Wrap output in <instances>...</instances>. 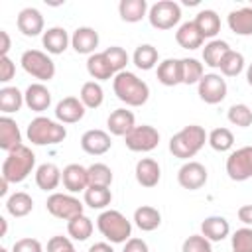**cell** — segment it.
Returning <instances> with one entry per match:
<instances>
[{"instance_id": "cell-1", "label": "cell", "mask_w": 252, "mask_h": 252, "mask_svg": "<svg viewBox=\"0 0 252 252\" xmlns=\"http://www.w3.org/2000/svg\"><path fill=\"white\" fill-rule=\"evenodd\" d=\"M112 89L118 100L128 106H142L150 98V87L130 71H120L112 79Z\"/></svg>"}, {"instance_id": "cell-2", "label": "cell", "mask_w": 252, "mask_h": 252, "mask_svg": "<svg viewBox=\"0 0 252 252\" xmlns=\"http://www.w3.org/2000/svg\"><path fill=\"white\" fill-rule=\"evenodd\" d=\"M207 132L203 126L199 124H189L185 128H181L177 134L171 136L169 140V152L179 158V159H189L193 158L207 142Z\"/></svg>"}, {"instance_id": "cell-3", "label": "cell", "mask_w": 252, "mask_h": 252, "mask_svg": "<svg viewBox=\"0 0 252 252\" xmlns=\"http://www.w3.org/2000/svg\"><path fill=\"white\" fill-rule=\"evenodd\" d=\"M35 165V154L28 146H20L12 152H8L4 163H2V179L8 183H22Z\"/></svg>"}, {"instance_id": "cell-4", "label": "cell", "mask_w": 252, "mask_h": 252, "mask_svg": "<svg viewBox=\"0 0 252 252\" xmlns=\"http://www.w3.org/2000/svg\"><path fill=\"white\" fill-rule=\"evenodd\" d=\"M28 140L33 146H55L61 144L67 138V130L63 124L45 118V116H37L28 124Z\"/></svg>"}, {"instance_id": "cell-5", "label": "cell", "mask_w": 252, "mask_h": 252, "mask_svg": "<svg viewBox=\"0 0 252 252\" xmlns=\"http://www.w3.org/2000/svg\"><path fill=\"white\" fill-rule=\"evenodd\" d=\"M96 226H98L100 234L106 240L114 242V244L126 242L132 236V224H130V220L120 211H114V209L102 211L98 215V219H96Z\"/></svg>"}, {"instance_id": "cell-6", "label": "cell", "mask_w": 252, "mask_h": 252, "mask_svg": "<svg viewBox=\"0 0 252 252\" xmlns=\"http://www.w3.org/2000/svg\"><path fill=\"white\" fill-rule=\"evenodd\" d=\"M24 71L39 81H51L55 75V63L51 61V57L39 49H28L22 53L20 59Z\"/></svg>"}, {"instance_id": "cell-7", "label": "cell", "mask_w": 252, "mask_h": 252, "mask_svg": "<svg viewBox=\"0 0 252 252\" xmlns=\"http://www.w3.org/2000/svg\"><path fill=\"white\" fill-rule=\"evenodd\" d=\"M148 20L156 30H171L181 20V6L173 0H159L150 6Z\"/></svg>"}, {"instance_id": "cell-8", "label": "cell", "mask_w": 252, "mask_h": 252, "mask_svg": "<svg viewBox=\"0 0 252 252\" xmlns=\"http://www.w3.org/2000/svg\"><path fill=\"white\" fill-rule=\"evenodd\" d=\"M124 144L130 152H152L159 144V132L150 124L134 126L124 136Z\"/></svg>"}, {"instance_id": "cell-9", "label": "cell", "mask_w": 252, "mask_h": 252, "mask_svg": "<svg viewBox=\"0 0 252 252\" xmlns=\"http://www.w3.org/2000/svg\"><path fill=\"white\" fill-rule=\"evenodd\" d=\"M45 207H47L49 215L63 219V220H71L73 217L83 215V203L77 197L67 195V193H51L47 197Z\"/></svg>"}, {"instance_id": "cell-10", "label": "cell", "mask_w": 252, "mask_h": 252, "mask_svg": "<svg viewBox=\"0 0 252 252\" xmlns=\"http://www.w3.org/2000/svg\"><path fill=\"white\" fill-rule=\"evenodd\" d=\"M226 173L232 181H246L252 177V146L238 148L226 158Z\"/></svg>"}, {"instance_id": "cell-11", "label": "cell", "mask_w": 252, "mask_h": 252, "mask_svg": "<svg viewBox=\"0 0 252 252\" xmlns=\"http://www.w3.org/2000/svg\"><path fill=\"white\" fill-rule=\"evenodd\" d=\"M199 96L207 104H219L226 96V81L217 73H207L199 81Z\"/></svg>"}, {"instance_id": "cell-12", "label": "cell", "mask_w": 252, "mask_h": 252, "mask_svg": "<svg viewBox=\"0 0 252 252\" xmlns=\"http://www.w3.org/2000/svg\"><path fill=\"white\" fill-rule=\"evenodd\" d=\"M207 167L199 161H185L177 171V181L183 189L197 191L207 183Z\"/></svg>"}, {"instance_id": "cell-13", "label": "cell", "mask_w": 252, "mask_h": 252, "mask_svg": "<svg viewBox=\"0 0 252 252\" xmlns=\"http://www.w3.org/2000/svg\"><path fill=\"white\" fill-rule=\"evenodd\" d=\"M85 116V104L77 96H65L55 106V118L63 124H75Z\"/></svg>"}, {"instance_id": "cell-14", "label": "cell", "mask_w": 252, "mask_h": 252, "mask_svg": "<svg viewBox=\"0 0 252 252\" xmlns=\"http://www.w3.org/2000/svg\"><path fill=\"white\" fill-rule=\"evenodd\" d=\"M112 140L104 130H87L81 136V148L89 156H102L110 150Z\"/></svg>"}, {"instance_id": "cell-15", "label": "cell", "mask_w": 252, "mask_h": 252, "mask_svg": "<svg viewBox=\"0 0 252 252\" xmlns=\"http://www.w3.org/2000/svg\"><path fill=\"white\" fill-rule=\"evenodd\" d=\"M61 181L69 193L85 191L89 187V169L81 163H69L61 173Z\"/></svg>"}, {"instance_id": "cell-16", "label": "cell", "mask_w": 252, "mask_h": 252, "mask_svg": "<svg viewBox=\"0 0 252 252\" xmlns=\"http://www.w3.org/2000/svg\"><path fill=\"white\" fill-rule=\"evenodd\" d=\"M16 24H18V30L28 37H35L43 32V16L37 8H24L18 14Z\"/></svg>"}, {"instance_id": "cell-17", "label": "cell", "mask_w": 252, "mask_h": 252, "mask_svg": "<svg viewBox=\"0 0 252 252\" xmlns=\"http://www.w3.org/2000/svg\"><path fill=\"white\" fill-rule=\"evenodd\" d=\"M24 102L28 104L30 110H33V112H43V110H47L49 104H51V93H49V89H47L43 83H32V85L26 89Z\"/></svg>"}, {"instance_id": "cell-18", "label": "cell", "mask_w": 252, "mask_h": 252, "mask_svg": "<svg viewBox=\"0 0 252 252\" xmlns=\"http://www.w3.org/2000/svg\"><path fill=\"white\" fill-rule=\"evenodd\" d=\"M71 45L77 53H83V55H93L94 49L98 47V33L89 28V26H83V28H77L71 35Z\"/></svg>"}, {"instance_id": "cell-19", "label": "cell", "mask_w": 252, "mask_h": 252, "mask_svg": "<svg viewBox=\"0 0 252 252\" xmlns=\"http://www.w3.org/2000/svg\"><path fill=\"white\" fill-rule=\"evenodd\" d=\"M159 177H161V169H159V163L152 158H142L138 163H136V181L142 185V187H156L159 183Z\"/></svg>"}, {"instance_id": "cell-20", "label": "cell", "mask_w": 252, "mask_h": 252, "mask_svg": "<svg viewBox=\"0 0 252 252\" xmlns=\"http://www.w3.org/2000/svg\"><path fill=\"white\" fill-rule=\"evenodd\" d=\"M230 232V224L224 217H219V215H213V217H207L203 222H201V234L209 240V242H220L228 236Z\"/></svg>"}, {"instance_id": "cell-21", "label": "cell", "mask_w": 252, "mask_h": 252, "mask_svg": "<svg viewBox=\"0 0 252 252\" xmlns=\"http://www.w3.org/2000/svg\"><path fill=\"white\" fill-rule=\"evenodd\" d=\"M20 146L24 144H22V134H20L16 120H12L10 116H2L0 118V148L4 152H12Z\"/></svg>"}, {"instance_id": "cell-22", "label": "cell", "mask_w": 252, "mask_h": 252, "mask_svg": "<svg viewBox=\"0 0 252 252\" xmlns=\"http://www.w3.org/2000/svg\"><path fill=\"white\" fill-rule=\"evenodd\" d=\"M134 122H136V118H134V114L130 110L116 108V110L110 112V116L106 120V126H108L110 134H114V136H126L136 126Z\"/></svg>"}, {"instance_id": "cell-23", "label": "cell", "mask_w": 252, "mask_h": 252, "mask_svg": "<svg viewBox=\"0 0 252 252\" xmlns=\"http://www.w3.org/2000/svg\"><path fill=\"white\" fill-rule=\"evenodd\" d=\"M41 41H43V47L47 49V53L59 55V53H63V51L67 49L71 37H69V33H67L65 28L55 26V28H49L47 32H43Z\"/></svg>"}, {"instance_id": "cell-24", "label": "cell", "mask_w": 252, "mask_h": 252, "mask_svg": "<svg viewBox=\"0 0 252 252\" xmlns=\"http://www.w3.org/2000/svg\"><path fill=\"white\" fill-rule=\"evenodd\" d=\"M61 169L55 163H41L35 169V183L41 191H53L61 183Z\"/></svg>"}, {"instance_id": "cell-25", "label": "cell", "mask_w": 252, "mask_h": 252, "mask_svg": "<svg viewBox=\"0 0 252 252\" xmlns=\"http://www.w3.org/2000/svg\"><path fill=\"white\" fill-rule=\"evenodd\" d=\"M175 41L183 47V49H197L203 45L205 37L201 35V32L197 30L195 22H185L179 26V30L175 32Z\"/></svg>"}, {"instance_id": "cell-26", "label": "cell", "mask_w": 252, "mask_h": 252, "mask_svg": "<svg viewBox=\"0 0 252 252\" xmlns=\"http://www.w3.org/2000/svg\"><path fill=\"white\" fill-rule=\"evenodd\" d=\"M134 222L140 230L144 232H152L156 230L159 224H161V215L156 207H150V205H142L134 211Z\"/></svg>"}, {"instance_id": "cell-27", "label": "cell", "mask_w": 252, "mask_h": 252, "mask_svg": "<svg viewBox=\"0 0 252 252\" xmlns=\"http://www.w3.org/2000/svg\"><path fill=\"white\" fill-rule=\"evenodd\" d=\"M228 28L236 35H252V8L244 6L228 14Z\"/></svg>"}, {"instance_id": "cell-28", "label": "cell", "mask_w": 252, "mask_h": 252, "mask_svg": "<svg viewBox=\"0 0 252 252\" xmlns=\"http://www.w3.org/2000/svg\"><path fill=\"white\" fill-rule=\"evenodd\" d=\"M158 81L165 87L181 83V59H163L158 65Z\"/></svg>"}, {"instance_id": "cell-29", "label": "cell", "mask_w": 252, "mask_h": 252, "mask_svg": "<svg viewBox=\"0 0 252 252\" xmlns=\"http://www.w3.org/2000/svg\"><path fill=\"white\" fill-rule=\"evenodd\" d=\"M193 22L203 37H215L220 32V18L215 10H201Z\"/></svg>"}, {"instance_id": "cell-30", "label": "cell", "mask_w": 252, "mask_h": 252, "mask_svg": "<svg viewBox=\"0 0 252 252\" xmlns=\"http://www.w3.org/2000/svg\"><path fill=\"white\" fill-rule=\"evenodd\" d=\"M228 51H230V45H228L224 39H211V41L203 47V61H205V65H209V67L219 69L222 57H224Z\"/></svg>"}, {"instance_id": "cell-31", "label": "cell", "mask_w": 252, "mask_h": 252, "mask_svg": "<svg viewBox=\"0 0 252 252\" xmlns=\"http://www.w3.org/2000/svg\"><path fill=\"white\" fill-rule=\"evenodd\" d=\"M87 71L96 81H108V79H112L116 75L112 71L110 63L106 61L104 53H93V55H89V59H87Z\"/></svg>"}, {"instance_id": "cell-32", "label": "cell", "mask_w": 252, "mask_h": 252, "mask_svg": "<svg viewBox=\"0 0 252 252\" xmlns=\"http://www.w3.org/2000/svg\"><path fill=\"white\" fill-rule=\"evenodd\" d=\"M118 12H120V18L124 22H130V24H136L140 22L148 10V2L146 0H120L118 4Z\"/></svg>"}, {"instance_id": "cell-33", "label": "cell", "mask_w": 252, "mask_h": 252, "mask_svg": "<svg viewBox=\"0 0 252 252\" xmlns=\"http://www.w3.org/2000/svg\"><path fill=\"white\" fill-rule=\"evenodd\" d=\"M32 209H33V199L24 191H18V193L10 195L8 201H6V211L16 219H22V217L30 215Z\"/></svg>"}, {"instance_id": "cell-34", "label": "cell", "mask_w": 252, "mask_h": 252, "mask_svg": "<svg viewBox=\"0 0 252 252\" xmlns=\"http://www.w3.org/2000/svg\"><path fill=\"white\" fill-rule=\"evenodd\" d=\"M79 98L85 104V108H98L102 104V100H104V91L96 81H87L81 87Z\"/></svg>"}, {"instance_id": "cell-35", "label": "cell", "mask_w": 252, "mask_h": 252, "mask_svg": "<svg viewBox=\"0 0 252 252\" xmlns=\"http://www.w3.org/2000/svg\"><path fill=\"white\" fill-rule=\"evenodd\" d=\"M112 201V191L108 187H98V185H89L85 189V203L91 209H104Z\"/></svg>"}, {"instance_id": "cell-36", "label": "cell", "mask_w": 252, "mask_h": 252, "mask_svg": "<svg viewBox=\"0 0 252 252\" xmlns=\"http://www.w3.org/2000/svg\"><path fill=\"white\" fill-rule=\"evenodd\" d=\"M67 232L71 238L83 242L93 234V220L87 215H77L71 220H67Z\"/></svg>"}, {"instance_id": "cell-37", "label": "cell", "mask_w": 252, "mask_h": 252, "mask_svg": "<svg viewBox=\"0 0 252 252\" xmlns=\"http://www.w3.org/2000/svg\"><path fill=\"white\" fill-rule=\"evenodd\" d=\"M24 104V94L16 87H4L0 89V110L4 114L18 112Z\"/></svg>"}, {"instance_id": "cell-38", "label": "cell", "mask_w": 252, "mask_h": 252, "mask_svg": "<svg viewBox=\"0 0 252 252\" xmlns=\"http://www.w3.org/2000/svg\"><path fill=\"white\" fill-rule=\"evenodd\" d=\"M134 65L142 71H150L156 63H158V49L150 43H144V45H138L136 51H134Z\"/></svg>"}, {"instance_id": "cell-39", "label": "cell", "mask_w": 252, "mask_h": 252, "mask_svg": "<svg viewBox=\"0 0 252 252\" xmlns=\"http://www.w3.org/2000/svg\"><path fill=\"white\" fill-rule=\"evenodd\" d=\"M203 63H199L193 57H185L181 59V83L183 85H199V81L203 79Z\"/></svg>"}, {"instance_id": "cell-40", "label": "cell", "mask_w": 252, "mask_h": 252, "mask_svg": "<svg viewBox=\"0 0 252 252\" xmlns=\"http://www.w3.org/2000/svg\"><path fill=\"white\" fill-rule=\"evenodd\" d=\"M219 69H220V73H222L224 77H236V75H240L242 69H244V55L230 49V51L222 57Z\"/></svg>"}, {"instance_id": "cell-41", "label": "cell", "mask_w": 252, "mask_h": 252, "mask_svg": "<svg viewBox=\"0 0 252 252\" xmlns=\"http://www.w3.org/2000/svg\"><path fill=\"white\" fill-rule=\"evenodd\" d=\"M207 142L217 152H228L232 148V144H234V136H232V132L228 128H215V130H211Z\"/></svg>"}, {"instance_id": "cell-42", "label": "cell", "mask_w": 252, "mask_h": 252, "mask_svg": "<svg viewBox=\"0 0 252 252\" xmlns=\"http://www.w3.org/2000/svg\"><path fill=\"white\" fill-rule=\"evenodd\" d=\"M87 169H89V185L110 187V183H112V169L106 163H93Z\"/></svg>"}, {"instance_id": "cell-43", "label": "cell", "mask_w": 252, "mask_h": 252, "mask_svg": "<svg viewBox=\"0 0 252 252\" xmlns=\"http://www.w3.org/2000/svg\"><path fill=\"white\" fill-rule=\"evenodd\" d=\"M102 53H104V57H106V61L110 63V67H112L114 73L124 71V67L128 65V53H126V49H122V47H118V45H110V47H106Z\"/></svg>"}, {"instance_id": "cell-44", "label": "cell", "mask_w": 252, "mask_h": 252, "mask_svg": "<svg viewBox=\"0 0 252 252\" xmlns=\"http://www.w3.org/2000/svg\"><path fill=\"white\" fill-rule=\"evenodd\" d=\"M226 116L234 126H240V128H248L252 124V110L246 104H232Z\"/></svg>"}, {"instance_id": "cell-45", "label": "cell", "mask_w": 252, "mask_h": 252, "mask_svg": "<svg viewBox=\"0 0 252 252\" xmlns=\"http://www.w3.org/2000/svg\"><path fill=\"white\" fill-rule=\"evenodd\" d=\"M232 250L234 252H252V228L244 226L232 234Z\"/></svg>"}, {"instance_id": "cell-46", "label": "cell", "mask_w": 252, "mask_h": 252, "mask_svg": "<svg viewBox=\"0 0 252 252\" xmlns=\"http://www.w3.org/2000/svg\"><path fill=\"white\" fill-rule=\"evenodd\" d=\"M181 252H213V250H211V242L203 234H191L189 238H185Z\"/></svg>"}, {"instance_id": "cell-47", "label": "cell", "mask_w": 252, "mask_h": 252, "mask_svg": "<svg viewBox=\"0 0 252 252\" xmlns=\"http://www.w3.org/2000/svg\"><path fill=\"white\" fill-rule=\"evenodd\" d=\"M12 252H43V248L35 238H20L14 242Z\"/></svg>"}, {"instance_id": "cell-48", "label": "cell", "mask_w": 252, "mask_h": 252, "mask_svg": "<svg viewBox=\"0 0 252 252\" xmlns=\"http://www.w3.org/2000/svg\"><path fill=\"white\" fill-rule=\"evenodd\" d=\"M71 248H73V244L67 236H51L47 242V252H67Z\"/></svg>"}, {"instance_id": "cell-49", "label": "cell", "mask_w": 252, "mask_h": 252, "mask_svg": "<svg viewBox=\"0 0 252 252\" xmlns=\"http://www.w3.org/2000/svg\"><path fill=\"white\" fill-rule=\"evenodd\" d=\"M16 73V65L10 57H0V81L8 83Z\"/></svg>"}, {"instance_id": "cell-50", "label": "cell", "mask_w": 252, "mask_h": 252, "mask_svg": "<svg viewBox=\"0 0 252 252\" xmlns=\"http://www.w3.org/2000/svg\"><path fill=\"white\" fill-rule=\"evenodd\" d=\"M122 252H150V250H148L146 240H142V238H130V240H126Z\"/></svg>"}, {"instance_id": "cell-51", "label": "cell", "mask_w": 252, "mask_h": 252, "mask_svg": "<svg viewBox=\"0 0 252 252\" xmlns=\"http://www.w3.org/2000/svg\"><path fill=\"white\" fill-rule=\"evenodd\" d=\"M238 219L244 224H252V205H242L238 209Z\"/></svg>"}, {"instance_id": "cell-52", "label": "cell", "mask_w": 252, "mask_h": 252, "mask_svg": "<svg viewBox=\"0 0 252 252\" xmlns=\"http://www.w3.org/2000/svg\"><path fill=\"white\" fill-rule=\"evenodd\" d=\"M0 39H2V45H0V57H8V51H10V35L6 30H0Z\"/></svg>"}, {"instance_id": "cell-53", "label": "cell", "mask_w": 252, "mask_h": 252, "mask_svg": "<svg viewBox=\"0 0 252 252\" xmlns=\"http://www.w3.org/2000/svg\"><path fill=\"white\" fill-rule=\"evenodd\" d=\"M89 252H114V250H112V246L106 244V242H96V244H93V246L89 248Z\"/></svg>"}, {"instance_id": "cell-54", "label": "cell", "mask_w": 252, "mask_h": 252, "mask_svg": "<svg viewBox=\"0 0 252 252\" xmlns=\"http://www.w3.org/2000/svg\"><path fill=\"white\" fill-rule=\"evenodd\" d=\"M6 191H8V181H6V179H2V181H0V195L4 197V195H6Z\"/></svg>"}, {"instance_id": "cell-55", "label": "cell", "mask_w": 252, "mask_h": 252, "mask_svg": "<svg viewBox=\"0 0 252 252\" xmlns=\"http://www.w3.org/2000/svg\"><path fill=\"white\" fill-rule=\"evenodd\" d=\"M246 81H248V85L252 87V63H250L248 69H246Z\"/></svg>"}, {"instance_id": "cell-56", "label": "cell", "mask_w": 252, "mask_h": 252, "mask_svg": "<svg viewBox=\"0 0 252 252\" xmlns=\"http://www.w3.org/2000/svg\"><path fill=\"white\" fill-rule=\"evenodd\" d=\"M0 224H2V232H0V236H4V234H6V230H8V224H6V219H0Z\"/></svg>"}, {"instance_id": "cell-57", "label": "cell", "mask_w": 252, "mask_h": 252, "mask_svg": "<svg viewBox=\"0 0 252 252\" xmlns=\"http://www.w3.org/2000/svg\"><path fill=\"white\" fill-rule=\"evenodd\" d=\"M0 252H8V250H6V248H0Z\"/></svg>"}, {"instance_id": "cell-58", "label": "cell", "mask_w": 252, "mask_h": 252, "mask_svg": "<svg viewBox=\"0 0 252 252\" xmlns=\"http://www.w3.org/2000/svg\"><path fill=\"white\" fill-rule=\"evenodd\" d=\"M67 252H75V248H71V250H67Z\"/></svg>"}]
</instances>
